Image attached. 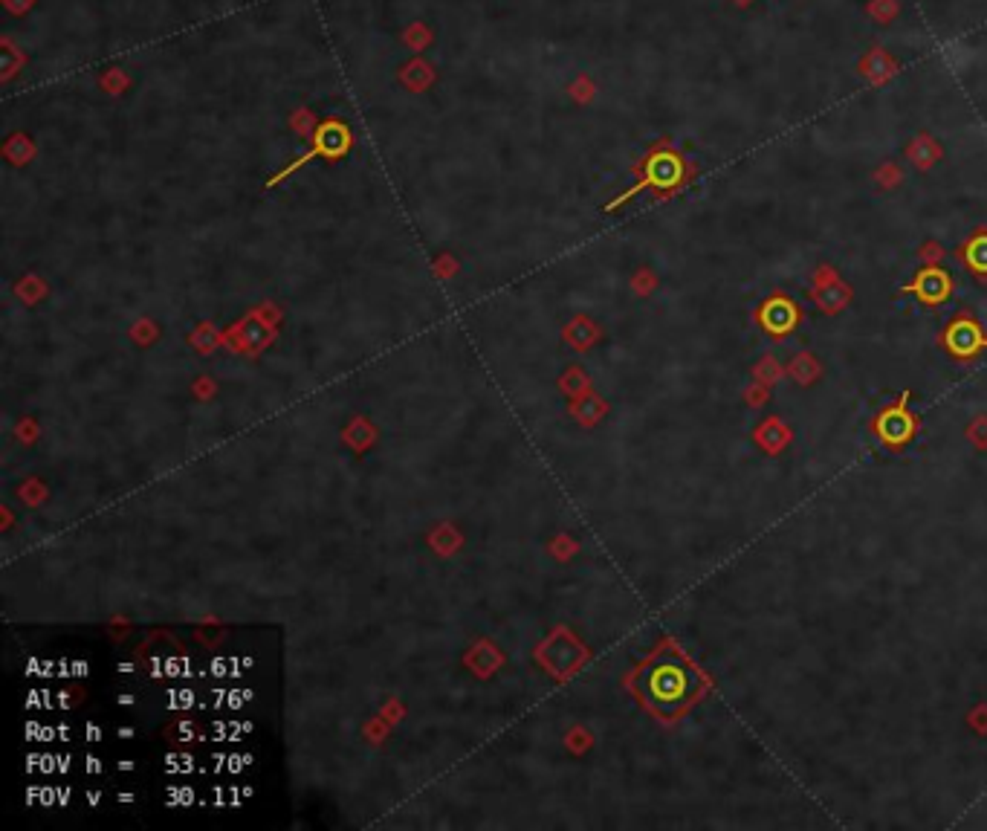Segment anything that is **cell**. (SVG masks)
<instances>
[{"label": "cell", "instance_id": "15", "mask_svg": "<svg viewBox=\"0 0 987 831\" xmlns=\"http://www.w3.org/2000/svg\"><path fill=\"white\" fill-rule=\"evenodd\" d=\"M875 183H878L880 189H895V186L904 183V171L898 166H892V163H883V166L875 171Z\"/></svg>", "mask_w": 987, "mask_h": 831}, {"label": "cell", "instance_id": "20", "mask_svg": "<svg viewBox=\"0 0 987 831\" xmlns=\"http://www.w3.org/2000/svg\"><path fill=\"white\" fill-rule=\"evenodd\" d=\"M970 724L976 727V733H987V707H976L970 713Z\"/></svg>", "mask_w": 987, "mask_h": 831}, {"label": "cell", "instance_id": "12", "mask_svg": "<svg viewBox=\"0 0 987 831\" xmlns=\"http://www.w3.org/2000/svg\"><path fill=\"white\" fill-rule=\"evenodd\" d=\"M756 444L762 446L768 455H779L785 446H788V441H791V429L779 420V417H768L759 429H756Z\"/></svg>", "mask_w": 987, "mask_h": 831}, {"label": "cell", "instance_id": "19", "mask_svg": "<svg viewBox=\"0 0 987 831\" xmlns=\"http://www.w3.org/2000/svg\"><path fill=\"white\" fill-rule=\"evenodd\" d=\"M921 258H924L927 264H941V258H944V247H941V244H924Z\"/></svg>", "mask_w": 987, "mask_h": 831}, {"label": "cell", "instance_id": "7", "mask_svg": "<svg viewBox=\"0 0 987 831\" xmlns=\"http://www.w3.org/2000/svg\"><path fill=\"white\" fill-rule=\"evenodd\" d=\"M851 296L854 293H851V287L846 284V278H840V273L831 264L817 267L814 284H811V299H814V305L820 307L823 313L837 316L840 310H846L851 305Z\"/></svg>", "mask_w": 987, "mask_h": 831}, {"label": "cell", "instance_id": "8", "mask_svg": "<svg viewBox=\"0 0 987 831\" xmlns=\"http://www.w3.org/2000/svg\"><path fill=\"white\" fill-rule=\"evenodd\" d=\"M898 70H901L898 58L889 56L886 47H880V44H875L866 56L860 58V76H863L869 84H878V87L880 84L892 82V79L898 76Z\"/></svg>", "mask_w": 987, "mask_h": 831}, {"label": "cell", "instance_id": "4", "mask_svg": "<svg viewBox=\"0 0 987 831\" xmlns=\"http://www.w3.org/2000/svg\"><path fill=\"white\" fill-rule=\"evenodd\" d=\"M872 429H875V435H878L883 444L895 446V449H898V446H906L915 435H918L921 423H918V417L909 412V391L901 394L898 403H892V406H886L883 412H878L875 423H872Z\"/></svg>", "mask_w": 987, "mask_h": 831}, {"label": "cell", "instance_id": "21", "mask_svg": "<svg viewBox=\"0 0 987 831\" xmlns=\"http://www.w3.org/2000/svg\"><path fill=\"white\" fill-rule=\"evenodd\" d=\"M733 3H736V6H741V9H744V6H750V3H756V0H733Z\"/></svg>", "mask_w": 987, "mask_h": 831}, {"label": "cell", "instance_id": "6", "mask_svg": "<svg viewBox=\"0 0 987 831\" xmlns=\"http://www.w3.org/2000/svg\"><path fill=\"white\" fill-rule=\"evenodd\" d=\"M953 287H956L953 276L941 264H927L924 270L915 273V278L906 287H901V293L915 296L924 307H938L953 296Z\"/></svg>", "mask_w": 987, "mask_h": 831}, {"label": "cell", "instance_id": "11", "mask_svg": "<svg viewBox=\"0 0 987 831\" xmlns=\"http://www.w3.org/2000/svg\"><path fill=\"white\" fill-rule=\"evenodd\" d=\"M316 145L310 148V154H304L302 160H296V166H302V163H307L310 157H319V154H328V157H339V154H345L348 151V145H351V134H348V128L345 125H339V122H328V125H322L319 128V134H316Z\"/></svg>", "mask_w": 987, "mask_h": 831}, {"label": "cell", "instance_id": "10", "mask_svg": "<svg viewBox=\"0 0 987 831\" xmlns=\"http://www.w3.org/2000/svg\"><path fill=\"white\" fill-rule=\"evenodd\" d=\"M904 157H906V163H912V166L918 168V171H930V168L941 163V157H944V148H941V142H938L933 134L921 131V134H915V137L906 142Z\"/></svg>", "mask_w": 987, "mask_h": 831}, {"label": "cell", "instance_id": "18", "mask_svg": "<svg viewBox=\"0 0 987 831\" xmlns=\"http://www.w3.org/2000/svg\"><path fill=\"white\" fill-rule=\"evenodd\" d=\"M768 397H770L768 386H762V383L747 388V403H750V406H762V403H768Z\"/></svg>", "mask_w": 987, "mask_h": 831}, {"label": "cell", "instance_id": "5", "mask_svg": "<svg viewBox=\"0 0 987 831\" xmlns=\"http://www.w3.org/2000/svg\"><path fill=\"white\" fill-rule=\"evenodd\" d=\"M756 322L759 328L773 336V339H785L788 333H794L802 322V307L796 299H791L788 293H773L762 305L756 307Z\"/></svg>", "mask_w": 987, "mask_h": 831}, {"label": "cell", "instance_id": "16", "mask_svg": "<svg viewBox=\"0 0 987 831\" xmlns=\"http://www.w3.org/2000/svg\"><path fill=\"white\" fill-rule=\"evenodd\" d=\"M756 374V383H762V386H770V383H776L779 377H782V368H779V362L773 360V357H765V360L759 362L756 368H753Z\"/></svg>", "mask_w": 987, "mask_h": 831}, {"label": "cell", "instance_id": "13", "mask_svg": "<svg viewBox=\"0 0 987 831\" xmlns=\"http://www.w3.org/2000/svg\"><path fill=\"white\" fill-rule=\"evenodd\" d=\"M791 377H794L796 383H802V386H811L820 374H823V368H820V362L814 360L811 354H799L794 362H791Z\"/></svg>", "mask_w": 987, "mask_h": 831}, {"label": "cell", "instance_id": "2", "mask_svg": "<svg viewBox=\"0 0 987 831\" xmlns=\"http://www.w3.org/2000/svg\"><path fill=\"white\" fill-rule=\"evenodd\" d=\"M634 174H637V183L626 194H620L614 203H608V212H614L617 206H623L634 194L646 192V189H652L658 197H672V194L684 192L686 186L695 180L698 168L684 151H678L672 145V139H658L646 151V157L634 166Z\"/></svg>", "mask_w": 987, "mask_h": 831}, {"label": "cell", "instance_id": "17", "mask_svg": "<svg viewBox=\"0 0 987 831\" xmlns=\"http://www.w3.org/2000/svg\"><path fill=\"white\" fill-rule=\"evenodd\" d=\"M967 438L973 441L976 449H987V415H979L967 426Z\"/></svg>", "mask_w": 987, "mask_h": 831}, {"label": "cell", "instance_id": "1", "mask_svg": "<svg viewBox=\"0 0 987 831\" xmlns=\"http://www.w3.org/2000/svg\"><path fill=\"white\" fill-rule=\"evenodd\" d=\"M704 687V675L678 652L658 655L640 675L643 701L663 719H675L678 713H684L692 701L701 698Z\"/></svg>", "mask_w": 987, "mask_h": 831}, {"label": "cell", "instance_id": "9", "mask_svg": "<svg viewBox=\"0 0 987 831\" xmlns=\"http://www.w3.org/2000/svg\"><path fill=\"white\" fill-rule=\"evenodd\" d=\"M959 264H964L976 278H987V229H973L956 250Z\"/></svg>", "mask_w": 987, "mask_h": 831}, {"label": "cell", "instance_id": "14", "mask_svg": "<svg viewBox=\"0 0 987 831\" xmlns=\"http://www.w3.org/2000/svg\"><path fill=\"white\" fill-rule=\"evenodd\" d=\"M866 15L875 18L878 24H892L901 15V0H869Z\"/></svg>", "mask_w": 987, "mask_h": 831}, {"label": "cell", "instance_id": "3", "mask_svg": "<svg viewBox=\"0 0 987 831\" xmlns=\"http://www.w3.org/2000/svg\"><path fill=\"white\" fill-rule=\"evenodd\" d=\"M941 345L956 360H973L976 354L987 351V333L970 310H961L947 322L941 333Z\"/></svg>", "mask_w": 987, "mask_h": 831}]
</instances>
